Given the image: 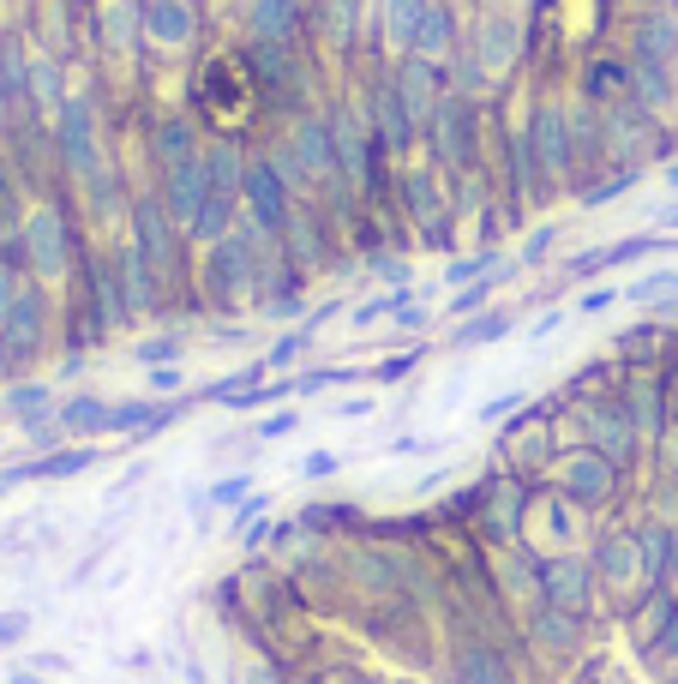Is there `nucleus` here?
Returning a JSON list of instances; mask_svg holds the SVG:
<instances>
[{"label": "nucleus", "mask_w": 678, "mask_h": 684, "mask_svg": "<svg viewBox=\"0 0 678 684\" xmlns=\"http://www.w3.org/2000/svg\"><path fill=\"white\" fill-rule=\"evenodd\" d=\"M486 264H493V259H463V264H456V271H451V282H463V276H475V271H486Z\"/></svg>", "instance_id": "f03ea898"}, {"label": "nucleus", "mask_w": 678, "mask_h": 684, "mask_svg": "<svg viewBox=\"0 0 678 684\" xmlns=\"http://www.w3.org/2000/svg\"><path fill=\"white\" fill-rule=\"evenodd\" d=\"M199 109L216 132H241L259 114V72L241 54H216L199 79Z\"/></svg>", "instance_id": "f257e3e1"}]
</instances>
